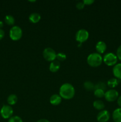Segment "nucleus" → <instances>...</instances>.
Returning <instances> with one entry per match:
<instances>
[{"mask_svg":"<svg viewBox=\"0 0 121 122\" xmlns=\"http://www.w3.org/2000/svg\"><path fill=\"white\" fill-rule=\"evenodd\" d=\"M75 88L71 83H65L62 85L59 89V95L66 100L72 98L75 95Z\"/></svg>","mask_w":121,"mask_h":122,"instance_id":"nucleus-1","label":"nucleus"},{"mask_svg":"<svg viewBox=\"0 0 121 122\" xmlns=\"http://www.w3.org/2000/svg\"><path fill=\"white\" fill-rule=\"evenodd\" d=\"M87 63L91 67H98L103 61V58L100 54L98 52H93L88 55L87 58Z\"/></svg>","mask_w":121,"mask_h":122,"instance_id":"nucleus-2","label":"nucleus"},{"mask_svg":"<svg viewBox=\"0 0 121 122\" xmlns=\"http://www.w3.org/2000/svg\"><path fill=\"white\" fill-rule=\"evenodd\" d=\"M9 37L13 41L19 40L23 35V31L19 26H14L9 30Z\"/></svg>","mask_w":121,"mask_h":122,"instance_id":"nucleus-3","label":"nucleus"},{"mask_svg":"<svg viewBox=\"0 0 121 122\" xmlns=\"http://www.w3.org/2000/svg\"><path fill=\"white\" fill-rule=\"evenodd\" d=\"M117 57L116 54L113 52L106 53L103 57V61L106 65L111 66L116 64L117 61Z\"/></svg>","mask_w":121,"mask_h":122,"instance_id":"nucleus-4","label":"nucleus"},{"mask_svg":"<svg viewBox=\"0 0 121 122\" xmlns=\"http://www.w3.org/2000/svg\"><path fill=\"white\" fill-rule=\"evenodd\" d=\"M43 56L46 60L49 61H53L55 60L56 57V53L52 48L47 47L45 48L43 51Z\"/></svg>","mask_w":121,"mask_h":122,"instance_id":"nucleus-5","label":"nucleus"},{"mask_svg":"<svg viewBox=\"0 0 121 122\" xmlns=\"http://www.w3.org/2000/svg\"><path fill=\"white\" fill-rule=\"evenodd\" d=\"M1 117L5 119H9L13 114V109L9 105H4L0 110Z\"/></svg>","mask_w":121,"mask_h":122,"instance_id":"nucleus-6","label":"nucleus"},{"mask_svg":"<svg viewBox=\"0 0 121 122\" xmlns=\"http://www.w3.org/2000/svg\"><path fill=\"white\" fill-rule=\"evenodd\" d=\"M89 36V33L84 29L78 30L75 34V39L79 43H83L87 40Z\"/></svg>","mask_w":121,"mask_h":122,"instance_id":"nucleus-7","label":"nucleus"},{"mask_svg":"<svg viewBox=\"0 0 121 122\" xmlns=\"http://www.w3.org/2000/svg\"><path fill=\"white\" fill-rule=\"evenodd\" d=\"M104 97L107 101L112 102L117 100L119 97V93L115 89H109L106 92Z\"/></svg>","mask_w":121,"mask_h":122,"instance_id":"nucleus-8","label":"nucleus"},{"mask_svg":"<svg viewBox=\"0 0 121 122\" xmlns=\"http://www.w3.org/2000/svg\"><path fill=\"white\" fill-rule=\"evenodd\" d=\"M110 119V113L107 110H101L97 115V120L98 122H107Z\"/></svg>","mask_w":121,"mask_h":122,"instance_id":"nucleus-9","label":"nucleus"},{"mask_svg":"<svg viewBox=\"0 0 121 122\" xmlns=\"http://www.w3.org/2000/svg\"><path fill=\"white\" fill-rule=\"evenodd\" d=\"M106 48V44L103 41H100L97 42L96 45V50H97V52L99 54H102L105 52Z\"/></svg>","mask_w":121,"mask_h":122,"instance_id":"nucleus-10","label":"nucleus"},{"mask_svg":"<svg viewBox=\"0 0 121 122\" xmlns=\"http://www.w3.org/2000/svg\"><path fill=\"white\" fill-rule=\"evenodd\" d=\"M113 74L116 78L121 79V63H117L113 68Z\"/></svg>","mask_w":121,"mask_h":122,"instance_id":"nucleus-11","label":"nucleus"},{"mask_svg":"<svg viewBox=\"0 0 121 122\" xmlns=\"http://www.w3.org/2000/svg\"><path fill=\"white\" fill-rule=\"evenodd\" d=\"M49 101L51 104L53 106H58L61 102L62 98L58 94H53L50 97Z\"/></svg>","mask_w":121,"mask_h":122,"instance_id":"nucleus-12","label":"nucleus"},{"mask_svg":"<svg viewBox=\"0 0 121 122\" xmlns=\"http://www.w3.org/2000/svg\"><path fill=\"white\" fill-rule=\"evenodd\" d=\"M60 67V63L59 61L54 60L49 65V70L52 72H56Z\"/></svg>","mask_w":121,"mask_h":122,"instance_id":"nucleus-13","label":"nucleus"},{"mask_svg":"<svg viewBox=\"0 0 121 122\" xmlns=\"http://www.w3.org/2000/svg\"><path fill=\"white\" fill-rule=\"evenodd\" d=\"M112 117L115 122H121V108H117L113 111Z\"/></svg>","mask_w":121,"mask_h":122,"instance_id":"nucleus-14","label":"nucleus"},{"mask_svg":"<svg viewBox=\"0 0 121 122\" xmlns=\"http://www.w3.org/2000/svg\"><path fill=\"white\" fill-rule=\"evenodd\" d=\"M41 19V15L38 13H32L28 16V19L30 21L33 23H37Z\"/></svg>","mask_w":121,"mask_h":122,"instance_id":"nucleus-15","label":"nucleus"},{"mask_svg":"<svg viewBox=\"0 0 121 122\" xmlns=\"http://www.w3.org/2000/svg\"><path fill=\"white\" fill-rule=\"evenodd\" d=\"M121 82V80L118 79L114 77V78H111L107 81V85L110 88H115L116 86L118 85L119 82Z\"/></svg>","mask_w":121,"mask_h":122,"instance_id":"nucleus-16","label":"nucleus"},{"mask_svg":"<svg viewBox=\"0 0 121 122\" xmlns=\"http://www.w3.org/2000/svg\"><path fill=\"white\" fill-rule=\"evenodd\" d=\"M18 98L15 94H11L7 98V102L10 106H13L16 104L17 102Z\"/></svg>","mask_w":121,"mask_h":122,"instance_id":"nucleus-17","label":"nucleus"},{"mask_svg":"<svg viewBox=\"0 0 121 122\" xmlns=\"http://www.w3.org/2000/svg\"><path fill=\"white\" fill-rule=\"evenodd\" d=\"M93 107L98 110H102L104 108V104L101 100H96L93 103Z\"/></svg>","mask_w":121,"mask_h":122,"instance_id":"nucleus-18","label":"nucleus"},{"mask_svg":"<svg viewBox=\"0 0 121 122\" xmlns=\"http://www.w3.org/2000/svg\"><path fill=\"white\" fill-rule=\"evenodd\" d=\"M84 88L87 91L94 90V84L90 81H86L84 82Z\"/></svg>","mask_w":121,"mask_h":122,"instance_id":"nucleus-19","label":"nucleus"},{"mask_svg":"<svg viewBox=\"0 0 121 122\" xmlns=\"http://www.w3.org/2000/svg\"><path fill=\"white\" fill-rule=\"evenodd\" d=\"M4 21L8 25H13L15 23V19L13 15L8 14V15H5L4 18Z\"/></svg>","mask_w":121,"mask_h":122,"instance_id":"nucleus-20","label":"nucleus"},{"mask_svg":"<svg viewBox=\"0 0 121 122\" xmlns=\"http://www.w3.org/2000/svg\"><path fill=\"white\" fill-rule=\"evenodd\" d=\"M104 91L100 89H96L94 91V94L97 98H102L104 97Z\"/></svg>","mask_w":121,"mask_h":122,"instance_id":"nucleus-21","label":"nucleus"},{"mask_svg":"<svg viewBox=\"0 0 121 122\" xmlns=\"http://www.w3.org/2000/svg\"><path fill=\"white\" fill-rule=\"evenodd\" d=\"M100 89L103 91H105L106 89V85L103 82H98V83L94 85V89Z\"/></svg>","mask_w":121,"mask_h":122,"instance_id":"nucleus-22","label":"nucleus"},{"mask_svg":"<svg viewBox=\"0 0 121 122\" xmlns=\"http://www.w3.org/2000/svg\"><path fill=\"white\" fill-rule=\"evenodd\" d=\"M8 122H23V120L20 117L17 116H12L8 119Z\"/></svg>","mask_w":121,"mask_h":122,"instance_id":"nucleus-23","label":"nucleus"},{"mask_svg":"<svg viewBox=\"0 0 121 122\" xmlns=\"http://www.w3.org/2000/svg\"><path fill=\"white\" fill-rule=\"evenodd\" d=\"M66 56L65 53L64 52H58V54H56V58H57L58 61H64L66 59Z\"/></svg>","mask_w":121,"mask_h":122,"instance_id":"nucleus-24","label":"nucleus"},{"mask_svg":"<svg viewBox=\"0 0 121 122\" xmlns=\"http://www.w3.org/2000/svg\"><path fill=\"white\" fill-rule=\"evenodd\" d=\"M84 5H84V2H83V1H82V2L81 1H79V2H78L76 4V7H77V8L79 10L83 9V8H84Z\"/></svg>","mask_w":121,"mask_h":122,"instance_id":"nucleus-25","label":"nucleus"},{"mask_svg":"<svg viewBox=\"0 0 121 122\" xmlns=\"http://www.w3.org/2000/svg\"><path fill=\"white\" fill-rule=\"evenodd\" d=\"M116 56H117V58L119 59L121 61V45L117 48V51H116Z\"/></svg>","mask_w":121,"mask_h":122,"instance_id":"nucleus-26","label":"nucleus"},{"mask_svg":"<svg viewBox=\"0 0 121 122\" xmlns=\"http://www.w3.org/2000/svg\"><path fill=\"white\" fill-rule=\"evenodd\" d=\"M83 2H84V5H91L94 2V0H83Z\"/></svg>","mask_w":121,"mask_h":122,"instance_id":"nucleus-27","label":"nucleus"},{"mask_svg":"<svg viewBox=\"0 0 121 122\" xmlns=\"http://www.w3.org/2000/svg\"><path fill=\"white\" fill-rule=\"evenodd\" d=\"M4 35H5V32L4 31V30L2 29H0V41L4 38Z\"/></svg>","mask_w":121,"mask_h":122,"instance_id":"nucleus-28","label":"nucleus"},{"mask_svg":"<svg viewBox=\"0 0 121 122\" xmlns=\"http://www.w3.org/2000/svg\"><path fill=\"white\" fill-rule=\"evenodd\" d=\"M117 102L118 106L120 107V108H121V95H120V96L117 98Z\"/></svg>","mask_w":121,"mask_h":122,"instance_id":"nucleus-29","label":"nucleus"},{"mask_svg":"<svg viewBox=\"0 0 121 122\" xmlns=\"http://www.w3.org/2000/svg\"><path fill=\"white\" fill-rule=\"evenodd\" d=\"M37 122H50L47 119H40V120H38Z\"/></svg>","mask_w":121,"mask_h":122,"instance_id":"nucleus-30","label":"nucleus"},{"mask_svg":"<svg viewBox=\"0 0 121 122\" xmlns=\"http://www.w3.org/2000/svg\"><path fill=\"white\" fill-rule=\"evenodd\" d=\"M3 26H4L3 22H2V21H1V20H0V29H2V27H3Z\"/></svg>","mask_w":121,"mask_h":122,"instance_id":"nucleus-31","label":"nucleus"}]
</instances>
